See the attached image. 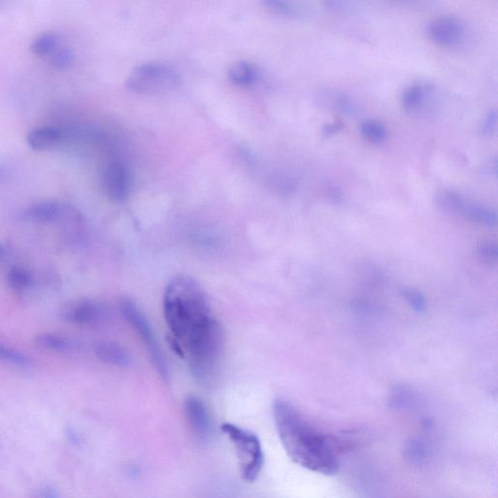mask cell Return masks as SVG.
Instances as JSON below:
<instances>
[{
  "label": "cell",
  "instance_id": "6da1fadb",
  "mask_svg": "<svg viewBox=\"0 0 498 498\" xmlns=\"http://www.w3.org/2000/svg\"><path fill=\"white\" fill-rule=\"evenodd\" d=\"M164 316L173 350L188 361L197 380L208 382L218 368L223 339L205 291L190 276H174L164 295Z\"/></svg>",
  "mask_w": 498,
  "mask_h": 498
},
{
  "label": "cell",
  "instance_id": "e0dca14e",
  "mask_svg": "<svg viewBox=\"0 0 498 498\" xmlns=\"http://www.w3.org/2000/svg\"><path fill=\"white\" fill-rule=\"evenodd\" d=\"M36 342L39 347L53 352H69L74 348V343L64 336L45 333L37 336Z\"/></svg>",
  "mask_w": 498,
  "mask_h": 498
},
{
  "label": "cell",
  "instance_id": "d6986e66",
  "mask_svg": "<svg viewBox=\"0 0 498 498\" xmlns=\"http://www.w3.org/2000/svg\"><path fill=\"white\" fill-rule=\"evenodd\" d=\"M264 6L271 13L288 18H297L301 15V9L293 0H262Z\"/></svg>",
  "mask_w": 498,
  "mask_h": 498
},
{
  "label": "cell",
  "instance_id": "30bf717a",
  "mask_svg": "<svg viewBox=\"0 0 498 498\" xmlns=\"http://www.w3.org/2000/svg\"><path fill=\"white\" fill-rule=\"evenodd\" d=\"M64 134L55 127L45 126L32 129L27 134V143L34 151H44L54 148L62 143Z\"/></svg>",
  "mask_w": 498,
  "mask_h": 498
},
{
  "label": "cell",
  "instance_id": "7402d4cb",
  "mask_svg": "<svg viewBox=\"0 0 498 498\" xmlns=\"http://www.w3.org/2000/svg\"><path fill=\"white\" fill-rule=\"evenodd\" d=\"M49 57L50 64L59 71L69 69L74 62L73 51L69 47L59 46Z\"/></svg>",
  "mask_w": 498,
  "mask_h": 498
},
{
  "label": "cell",
  "instance_id": "4316f807",
  "mask_svg": "<svg viewBox=\"0 0 498 498\" xmlns=\"http://www.w3.org/2000/svg\"><path fill=\"white\" fill-rule=\"evenodd\" d=\"M343 124L341 122L336 121L333 123L326 124L322 129V133L325 136H332L342 131Z\"/></svg>",
  "mask_w": 498,
  "mask_h": 498
},
{
  "label": "cell",
  "instance_id": "9c48e42d",
  "mask_svg": "<svg viewBox=\"0 0 498 498\" xmlns=\"http://www.w3.org/2000/svg\"><path fill=\"white\" fill-rule=\"evenodd\" d=\"M184 415L192 433L198 439L205 440L211 433V417L200 398L190 396L184 401Z\"/></svg>",
  "mask_w": 498,
  "mask_h": 498
},
{
  "label": "cell",
  "instance_id": "44dd1931",
  "mask_svg": "<svg viewBox=\"0 0 498 498\" xmlns=\"http://www.w3.org/2000/svg\"><path fill=\"white\" fill-rule=\"evenodd\" d=\"M31 275L29 271L22 267L10 269L7 273V283L15 291L26 290L31 285Z\"/></svg>",
  "mask_w": 498,
  "mask_h": 498
},
{
  "label": "cell",
  "instance_id": "5b68a950",
  "mask_svg": "<svg viewBox=\"0 0 498 498\" xmlns=\"http://www.w3.org/2000/svg\"><path fill=\"white\" fill-rule=\"evenodd\" d=\"M120 308L124 318L131 323L136 331H138L139 337L145 343L156 369L160 373L162 377L166 378L169 375L168 366H166L165 357L162 353L161 348H159L155 335H154L153 330H152L145 316L139 310L138 306L129 299L122 300Z\"/></svg>",
  "mask_w": 498,
  "mask_h": 498
},
{
  "label": "cell",
  "instance_id": "9a60e30c",
  "mask_svg": "<svg viewBox=\"0 0 498 498\" xmlns=\"http://www.w3.org/2000/svg\"><path fill=\"white\" fill-rule=\"evenodd\" d=\"M429 94V88L427 85L415 84L408 87L403 92L401 103L403 108L407 112H417L422 108L423 104L427 101Z\"/></svg>",
  "mask_w": 498,
  "mask_h": 498
},
{
  "label": "cell",
  "instance_id": "d4e9b609",
  "mask_svg": "<svg viewBox=\"0 0 498 498\" xmlns=\"http://www.w3.org/2000/svg\"><path fill=\"white\" fill-rule=\"evenodd\" d=\"M477 254L485 262L495 263L498 259V248L494 241H483L477 246Z\"/></svg>",
  "mask_w": 498,
  "mask_h": 498
},
{
  "label": "cell",
  "instance_id": "ac0fdd59",
  "mask_svg": "<svg viewBox=\"0 0 498 498\" xmlns=\"http://www.w3.org/2000/svg\"><path fill=\"white\" fill-rule=\"evenodd\" d=\"M59 46V37L57 34L47 32L37 36L31 44V52L36 57H47L53 53Z\"/></svg>",
  "mask_w": 498,
  "mask_h": 498
},
{
  "label": "cell",
  "instance_id": "8fae6325",
  "mask_svg": "<svg viewBox=\"0 0 498 498\" xmlns=\"http://www.w3.org/2000/svg\"><path fill=\"white\" fill-rule=\"evenodd\" d=\"M62 213V208L58 201H42L32 204L24 211L22 215L29 220L46 223L58 220Z\"/></svg>",
  "mask_w": 498,
  "mask_h": 498
},
{
  "label": "cell",
  "instance_id": "f1b7e54d",
  "mask_svg": "<svg viewBox=\"0 0 498 498\" xmlns=\"http://www.w3.org/2000/svg\"><path fill=\"white\" fill-rule=\"evenodd\" d=\"M8 178V174H7L6 171L4 169L0 168V183H4Z\"/></svg>",
  "mask_w": 498,
  "mask_h": 498
},
{
  "label": "cell",
  "instance_id": "f546056e",
  "mask_svg": "<svg viewBox=\"0 0 498 498\" xmlns=\"http://www.w3.org/2000/svg\"><path fill=\"white\" fill-rule=\"evenodd\" d=\"M2 252H3V249H2V246L0 245V257H1Z\"/></svg>",
  "mask_w": 498,
  "mask_h": 498
},
{
  "label": "cell",
  "instance_id": "2e32d148",
  "mask_svg": "<svg viewBox=\"0 0 498 498\" xmlns=\"http://www.w3.org/2000/svg\"><path fill=\"white\" fill-rule=\"evenodd\" d=\"M464 216L488 227H494L497 224V213L495 209L478 204H468Z\"/></svg>",
  "mask_w": 498,
  "mask_h": 498
},
{
  "label": "cell",
  "instance_id": "277c9868",
  "mask_svg": "<svg viewBox=\"0 0 498 498\" xmlns=\"http://www.w3.org/2000/svg\"><path fill=\"white\" fill-rule=\"evenodd\" d=\"M180 76L173 66L160 62L139 64L126 80L127 88L136 94H163L173 91Z\"/></svg>",
  "mask_w": 498,
  "mask_h": 498
},
{
  "label": "cell",
  "instance_id": "83f0119b",
  "mask_svg": "<svg viewBox=\"0 0 498 498\" xmlns=\"http://www.w3.org/2000/svg\"><path fill=\"white\" fill-rule=\"evenodd\" d=\"M38 495L39 497L44 498H54L59 497L57 490H55L54 488L51 487H45L43 490H41V494H38Z\"/></svg>",
  "mask_w": 498,
  "mask_h": 498
},
{
  "label": "cell",
  "instance_id": "4fadbf2b",
  "mask_svg": "<svg viewBox=\"0 0 498 498\" xmlns=\"http://www.w3.org/2000/svg\"><path fill=\"white\" fill-rule=\"evenodd\" d=\"M94 353L99 360L107 364L127 366L131 362L129 353L121 346L111 342H99L94 346Z\"/></svg>",
  "mask_w": 498,
  "mask_h": 498
},
{
  "label": "cell",
  "instance_id": "5bb4252c",
  "mask_svg": "<svg viewBox=\"0 0 498 498\" xmlns=\"http://www.w3.org/2000/svg\"><path fill=\"white\" fill-rule=\"evenodd\" d=\"M436 205L446 213L464 215L468 203L460 194L455 191L444 190L437 194Z\"/></svg>",
  "mask_w": 498,
  "mask_h": 498
},
{
  "label": "cell",
  "instance_id": "ffe728a7",
  "mask_svg": "<svg viewBox=\"0 0 498 498\" xmlns=\"http://www.w3.org/2000/svg\"><path fill=\"white\" fill-rule=\"evenodd\" d=\"M360 133L363 138L374 143H383L387 136L385 124L376 120L363 122L360 126Z\"/></svg>",
  "mask_w": 498,
  "mask_h": 498
},
{
  "label": "cell",
  "instance_id": "8992f818",
  "mask_svg": "<svg viewBox=\"0 0 498 498\" xmlns=\"http://www.w3.org/2000/svg\"><path fill=\"white\" fill-rule=\"evenodd\" d=\"M430 41L441 47H455L464 38V27L453 16H442L433 20L427 27Z\"/></svg>",
  "mask_w": 498,
  "mask_h": 498
},
{
  "label": "cell",
  "instance_id": "603a6c76",
  "mask_svg": "<svg viewBox=\"0 0 498 498\" xmlns=\"http://www.w3.org/2000/svg\"><path fill=\"white\" fill-rule=\"evenodd\" d=\"M329 104L336 111L342 112L347 115H355L357 113V107L353 101L343 94H333L330 97Z\"/></svg>",
  "mask_w": 498,
  "mask_h": 498
},
{
  "label": "cell",
  "instance_id": "cb8c5ba5",
  "mask_svg": "<svg viewBox=\"0 0 498 498\" xmlns=\"http://www.w3.org/2000/svg\"><path fill=\"white\" fill-rule=\"evenodd\" d=\"M0 360L5 362L12 363L15 365L26 366L29 365L31 360L27 355L17 352L13 348L6 347V346L0 343Z\"/></svg>",
  "mask_w": 498,
  "mask_h": 498
},
{
  "label": "cell",
  "instance_id": "7a4b0ae2",
  "mask_svg": "<svg viewBox=\"0 0 498 498\" xmlns=\"http://www.w3.org/2000/svg\"><path fill=\"white\" fill-rule=\"evenodd\" d=\"M273 412L276 432L293 462L320 474H337L340 447L332 436L316 427L287 401L276 400Z\"/></svg>",
  "mask_w": 498,
  "mask_h": 498
},
{
  "label": "cell",
  "instance_id": "484cf974",
  "mask_svg": "<svg viewBox=\"0 0 498 498\" xmlns=\"http://www.w3.org/2000/svg\"><path fill=\"white\" fill-rule=\"evenodd\" d=\"M498 115L497 111H490L481 124L480 131L485 138H490L497 131Z\"/></svg>",
  "mask_w": 498,
  "mask_h": 498
},
{
  "label": "cell",
  "instance_id": "52a82bcc",
  "mask_svg": "<svg viewBox=\"0 0 498 498\" xmlns=\"http://www.w3.org/2000/svg\"><path fill=\"white\" fill-rule=\"evenodd\" d=\"M62 320L79 325H94L106 318V308L92 300H79L64 306L59 311Z\"/></svg>",
  "mask_w": 498,
  "mask_h": 498
},
{
  "label": "cell",
  "instance_id": "ba28073f",
  "mask_svg": "<svg viewBox=\"0 0 498 498\" xmlns=\"http://www.w3.org/2000/svg\"><path fill=\"white\" fill-rule=\"evenodd\" d=\"M101 183L109 198L124 200L129 190V176L126 166L118 161L108 162L101 173Z\"/></svg>",
  "mask_w": 498,
  "mask_h": 498
},
{
  "label": "cell",
  "instance_id": "3957f363",
  "mask_svg": "<svg viewBox=\"0 0 498 498\" xmlns=\"http://www.w3.org/2000/svg\"><path fill=\"white\" fill-rule=\"evenodd\" d=\"M224 434L233 443L240 460L241 476L248 483L256 481L262 471L265 455L260 440L252 432L233 423H224L221 427Z\"/></svg>",
  "mask_w": 498,
  "mask_h": 498
},
{
  "label": "cell",
  "instance_id": "7c38bea8",
  "mask_svg": "<svg viewBox=\"0 0 498 498\" xmlns=\"http://www.w3.org/2000/svg\"><path fill=\"white\" fill-rule=\"evenodd\" d=\"M228 78L236 86H251L258 80L259 71L252 62L239 61L229 67Z\"/></svg>",
  "mask_w": 498,
  "mask_h": 498
}]
</instances>
